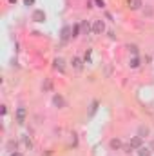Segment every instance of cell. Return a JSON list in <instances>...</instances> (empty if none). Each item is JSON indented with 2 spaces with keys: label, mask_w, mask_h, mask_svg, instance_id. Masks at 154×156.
I'll return each mask as SVG.
<instances>
[{
  "label": "cell",
  "mask_w": 154,
  "mask_h": 156,
  "mask_svg": "<svg viewBox=\"0 0 154 156\" xmlns=\"http://www.w3.org/2000/svg\"><path fill=\"white\" fill-rule=\"evenodd\" d=\"M121 151H123V153H125V154H131V153H132V151H134V149H132V147H131V144H123V147H121Z\"/></svg>",
  "instance_id": "603a6c76"
},
{
  "label": "cell",
  "mask_w": 154,
  "mask_h": 156,
  "mask_svg": "<svg viewBox=\"0 0 154 156\" xmlns=\"http://www.w3.org/2000/svg\"><path fill=\"white\" fill-rule=\"evenodd\" d=\"M53 67H54L58 73H65V67H67V66H65V60H64L62 56H56V58L53 60Z\"/></svg>",
  "instance_id": "277c9868"
},
{
  "label": "cell",
  "mask_w": 154,
  "mask_h": 156,
  "mask_svg": "<svg viewBox=\"0 0 154 156\" xmlns=\"http://www.w3.org/2000/svg\"><path fill=\"white\" fill-rule=\"evenodd\" d=\"M5 149H7L9 153H15V151L18 149V142H16V140H9V142L5 144Z\"/></svg>",
  "instance_id": "5bb4252c"
},
{
  "label": "cell",
  "mask_w": 154,
  "mask_h": 156,
  "mask_svg": "<svg viewBox=\"0 0 154 156\" xmlns=\"http://www.w3.org/2000/svg\"><path fill=\"white\" fill-rule=\"evenodd\" d=\"M127 49H129V53H132V56H138V45L136 44H129Z\"/></svg>",
  "instance_id": "ac0fdd59"
},
{
  "label": "cell",
  "mask_w": 154,
  "mask_h": 156,
  "mask_svg": "<svg viewBox=\"0 0 154 156\" xmlns=\"http://www.w3.org/2000/svg\"><path fill=\"white\" fill-rule=\"evenodd\" d=\"M42 89H44L45 93L53 91V80H51V78H45V80H44V83H42Z\"/></svg>",
  "instance_id": "2e32d148"
},
{
  "label": "cell",
  "mask_w": 154,
  "mask_h": 156,
  "mask_svg": "<svg viewBox=\"0 0 154 156\" xmlns=\"http://www.w3.org/2000/svg\"><path fill=\"white\" fill-rule=\"evenodd\" d=\"M109 147H111V151H121L123 142H121L120 138H111V140H109Z\"/></svg>",
  "instance_id": "ba28073f"
},
{
  "label": "cell",
  "mask_w": 154,
  "mask_h": 156,
  "mask_svg": "<svg viewBox=\"0 0 154 156\" xmlns=\"http://www.w3.org/2000/svg\"><path fill=\"white\" fill-rule=\"evenodd\" d=\"M78 35H82V27H80V24H75L73 26V38H76Z\"/></svg>",
  "instance_id": "44dd1931"
},
{
  "label": "cell",
  "mask_w": 154,
  "mask_h": 156,
  "mask_svg": "<svg viewBox=\"0 0 154 156\" xmlns=\"http://www.w3.org/2000/svg\"><path fill=\"white\" fill-rule=\"evenodd\" d=\"M31 18H33L35 22H45L47 15H45V11H44V9H35V11H33V15H31Z\"/></svg>",
  "instance_id": "8992f818"
},
{
  "label": "cell",
  "mask_w": 154,
  "mask_h": 156,
  "mask_svg": "<svg viewBox=\"0 0 154 156\" xmlns=\"http://www.w3.org/2000/svg\"><path fill=\"white\" fill-rule=\"evenodd\" d=\"M22 142H24V145H26L27 149H33V140H31L27 134H24V136H22Z\"/></svg>",
  "instance_id": "e0dca14e"
},
{
  "label": "cell",
  "mask_w": 154,
  "mask_h": 156,
  "mask_svg": "<svg viewBox=\"0 0 154 156\" xmlns=\"http://www.w3.org/2000/svg\"><path fill=\"white\" fill-rule=\"evenodd\" d=\"M83 64H85V62H83L80 56H73V58H71V66H73V69H76V71H82V69H83Z\"/></svg>",
  "instance_id": "9c48e42d"
},
{
  "label": "cell",
  "mask_w": 154,
  "mask_h": 156,
  "mask_svg": "<svg viewBox=\"0 0 154 156\" xmlns=\"http://www.w3.org/2000/svg\"><path fill=\"white\" fill-rule=\"evenodd\" d=\"M9 2H11V4H16V2H18V0H9Z\"/></svg>",
  "instance_id": "83f0119b"
},
{
  "label": "cell",
  "mask_w": 154,
  "mask_h": 156,
  "mask_svg": "<svg viewBox=\"0 0 154 156\" xmlns=\"http://www.w3.org/2000/svg\"><path fill=\"white\" fill-rule=\"evenodd\" d=\"M9 156H24L20 151H15V153H9Z\"/></svg>",
  "instance_id": "484cf974"
},
{
  "label": "cell",
  "mask_w": 154,
  "mask_h": 156,
  "mask_svg": "<svg viewBox=\"0 0 154 156\" xmlns=\"http://www.w3.org/2000/svg\"><path fill=\"white\" fill-rule=\"evenodd\" d=\"M91 56H93V51H91V49H87V51H85V55H83V62H85V64H91V62H93V60H91Z\"/></svg>",
  "instance_id": "d6986e66"
},
{
  "label": "cell",
  "mask_w": 154,
  "mask_h": 156,
  "mask_svg": "<svg viewBox=\"0 0 154 156\" xmlns=\"http://www.w3.org/2000/svg\"><path fill=\"white\" fill-rule=\"evenodd\" d=\"M143 13H145V16H152L154 15V7L152 5H145V7H143Z\"/></svg>",
  "instance_id": "7402d4cb"
},
{
  "label": "cell",
  "mask_w": 154,
  "mask_h": 156,
  "mask_svg": "<svg viewBox=\"0 0 154 156\" xmlns=\"http://www.w3.org/2000/svg\"><path fill=\"white\" fill-rule=\"evenodd\" d=\"M142 5H143V0H129V7H131L132 11L142 9Z\"/></svg>",
  "instance_id": "4fadbf2b"
},
{
  "label": "cell",
  "mask_w": 154,
  "mask_h": 156,
  "mask_svg": "<svg viewBox=\"0 0 154 156\" xmlns=\"http://www.w3.org/2000/svg\"><path fill=\"white\" fill-rule=\"evenodd\" d=\"M26 118H27V109L26 107H16V111H15V120H16V123H26Z\"/></svg>",
  "instance_id": "7a4b0ae2"
},
{
  "label": "cell",
  "mask_w": 154,
  "mask_h": 156,
  "mask_svg": "<svg viewBox=\"0 0 154 156\" xmlns=\"http://www.w3.org/2000/svg\"><path fill=\"white\" fill-rule=\"evenodd\" d=\"M142 64H140V56H132L131 60H129V67L131 69H138Z\"/></svg>",
  "instance_id": "9a60e30c"
},
{
  "label": "cell",
  "mask_w": 154,
  "mask_h": 156,
  "mask_svg": "<svg viewBox=\"0 0 154 156\" xmlns=\"http://www.w3.org/2000/svg\"><path fill=\"white\" fill-rule=\"evenodd\" d=\"M149 147H151V151H152V153H154V140H152V142H151V144H149Z\"/></svg>",
  "instance_id": "4316f807"
},
{
  "label": "cell",
  "mask_w": 154,
  "mask_h": 156,
  "mask_svg": "<svg viewBox=\"0 0 154 156\" xmlns=\"http://www.w3.org/2000/svg\"><path fill=\"white\" fill-rule=\"evenodd\" d=\"M80 27H82V35H89V33H93V24L87 22V20H82Z\"/></svg>",
  "instance_id": "30bf717a"
},
{
  "label": "cell",
  "mask_w": 154,
  "mask_h": 156,
  "mask_svg": "<svg viewBox=\"0 0 154 156\" xmlns=\"http://www.w3.org/2000/svg\"><path fill=\"white\" fill-rule=\"evenodd\" d=\"M24 5L31 7V5H35V0H24Z\"/></svg>",
  "instance_id": "d4e9b609"
},
{
  "label": "cell",
  "mask_w": 154,
  "mask_h": 156,
  "mask_svg": "<svg viewBox=\"0 0 154 156\" xmlns=\"http://www.w3.org/2000/svg\"><path fill=\"white\" fill-rule=\"evenodd\" d=\"M96 109H98V100H93V102H91V111H89V116H93V115L96 113Z\"/></svg>",
  "instance_id": "ffe728a7"
},
{
  "label": "cell",
  "mask_w": 154,
  "mask_h": 156,
  "mask_svg": "<svg viewBox=\"0 0 154 156\" xmlns=\"http://www.w3.org/2000/svg\"><path fill=\"white\" fill-rule=\"evenodd\" d=\"M129 144H131V147H132V149H134V151H136V149H140V147H142V145H143V138H142V136H138V134H136V136H132V138H131V140H129Z\"/></svg>",
  "instance_id": "52a82bcc"
},
{
  "label": "cell",
  "mask_w": 154,
  "mask_h": 156,
  "mask_svg": "<svg viewBox=\"0 0 154 156\" xmlns=\"http://www.w3.org/2000/svg\"><path fill=\"white\" fill-rule=\"evenodd\" d=\"M149 133H151V129H149L147 125H140V127H138V136H142L143 140L149 136Z\"/></svg>",
  "instance_id": "7c38bea8"
},
{
  "label": "cell",
  "mask_w": 154,
  "mask_h": 156,
  "mask_svg": "<svg viewBox=\"0 0 154 156\" xmlns=\"http://www.w3.org/2000/svg\"><path fill=\"white\" fill-rule=\"evenodd\" d=\"M136 154L138 156H152V151L149 145H142L140 149H136Z\"/></svg>",
  "instance_id": "8fae6325"
},
{
  "label": "cell",
  "mask_w": 154,
  "mask_h": 156,
  "mask_svg": "<svg viewBox=\"0 0 154 156\" xmlns=\"http://www.w3.org/2000/svg\"><path fill=\"white\" fill-rule=\"evenodd\" d=\"M94 4H96L98 7H105V2H103V0H94Z\"/></svg>",
  "instance_id": "cb8c5ba5"
},
{
  "label": "cell",
  "mask_w": 154,
  "mask_h": 156,
  "mask_svg": "<svg viewBox=\"0 0 154 156\" xmlns=\"http://www.w3.org/2000/svg\"><path fill=\"white\" fill-rule=\"evenodd\" d=\"M65 104H67V102H65V98H64L60 93H54V94H53V105H54V107L64 109V107H65Z\"/></svg>",
  "instance_id": "5b68a950"
},
{
  "label": "cell",
  "mask_w": 154,
  "mask_h": 156,
  "mask_svg": "<svg viewBox=\"0 0 154 156\" xmlns=\"http://www.w3.org/2000/svg\"><path fill=\"white\" fill-rule=\"evenodd\" d=\"M60 38H62V42H67L73 38V26H64L60 31Z\"/></svg>",
  "instance_id": "3957f363"
},
{
  "label": "cell",
  "mask_w": 154,
  "mask_h": 156,
  "mask_svg": "<svg viewBox=\"0 0 154 156\" xmlns=\"http://www.w3.org/2000/svg\"><path fill=\"white\" fill-rule=\"evenodd\" d=\"M93 33H94V35H103V33H105V22H103L102 18L93 20Z\"/></svg>",
  "instance_id": "6da1fadb"
}]
</instances>
